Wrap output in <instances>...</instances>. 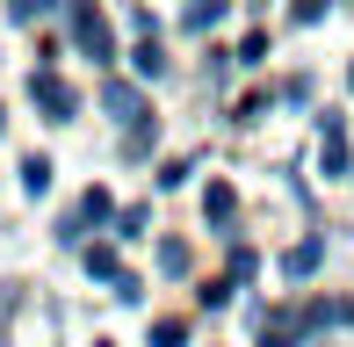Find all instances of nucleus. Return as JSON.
I'll return each mask as SVG.
<instances>
[{
	"mask_svg": "<svg viewBox=\"0 0 354 347\" xmlns=\"http://www.w3.org/2000/svg\"><path fill=\"white\" fill-rule=\"evenodd\" d=\"M152 347H188V326L181 319H159L152 326Z\"/></svg>",
	"mask_w": 354,
	"mask_h": 347,
	"instance_id": "nucleus-14",
	"label": "nucleus"
},
{
	"mask_svg": "<svg viewBox=\"0 0 354 347\" xmlns=\"http://www.w3.org/2000/svg\"><path fill=\"white\" fill-rule=\"evenodd\" d=\"M224 22V0H196V8H188V29H217Z\"/></svg>",
	"mask_w": 354,
	"mask_h": 347,
	"instance_id": "nucleus-13",
	"label": "nucleus"
},
{
	"mask_svg": "<svg viewBox=\"0 0 354 347\" xmlns=\"http://www.w3.org/2000/svg\"><path fill=\"white\" fill-rule=\"evenodd\" d=\"M102 109H109V116L123 123V131L152 123V116H145V94H138V87H123V80H109V87H102Z\"/></svg>",
	"mask_w": 354,
	"mask_h": 347,
	"instance_id": "nucleus-3",
	"label": "nucleus"
},
{
	"mask_svg": "<svg viewBox=\"0 0 354 347\" xmlns=\"http://www.w3.org/2000/svg\"><path fill=\"white\" fill-rule=\"evenodd\" d=\"M44 15H58V0H8V22H44Z\"/></svg>",
	"mask_w": 354,
	"mask_h": 347,
	"instance_id": "nucleus-11",
	"label": "nucleus"
},
{
	"mask_svg": "<svg viewBox=\"0 0 354 347\" xmlns=\"http://www.w3.org/2000/svg\"><path fill=\"white\" fill-rule=\"evenodd\" d=\"M347 319H354V304H347V297H326V304H311V311L297 319V333H318V326H347Z\"/></svg>",
	"mask_w": 354,
	"mask_h": 347,
	"instance_id": "nucleus-6",
	"label": "nucleus"
},
{
	"mask_svg": "<svg viewBox=\"0 0 354 347\" xmlns=\"http://www.w3.org/2000/svg\"><path fill=\"white\" fill-rule=\"evenodd\" d=\"M0 131H8V109H0Z\"/></svg>",
	"mask_w": 354,
	"mask_h": 347,
	"instance_id": "nucleus-17",
	"label": "nucleus"
},
{
	"mask_svg": "<svg viewBox=\"0 0 354 347\" xmlns=\"http://www.w3.org/2000/svg\"><path fill=\"white\" fill-rule=\"evenodd\" d=\"M131 66L145 73V80H159V73H167V58H159V37H152V29H145V37H138V51H131Z\"/></svg>",
	"mask_w": 354,
	"mask_h": 347,
	"instance_id": "nucleus-10",
	"label": "nucleus"
},
{
	"mask_svg": "<svg viewBox=\"0 0 354 347\" xmlns=\"http://www.w3.org/2000/svg\"><path fill=\"white\" fill-rule=\"evenodd\" d=\"M22 196H29V203L51 196V160H44V152H29V160H22Z\"/></svg>",
	"mask_w": 354,
	"mask_h": 347,
	"instance_id": "nucleus-9",
	"label": "nucleus"
},
{
	"mask_svg": "<svg viewBox=\"0 0 354 347\" xmlns=\"http://www.w3.org/2000/svg\"><path fill=\"white\" fill-rule=\"evenodd\" d=\"M87 275H102V282H123V268H116V254H109V246H87Z\"/></svg>",
	"mask_w": 354,
	"mask_h": 347,
	"instance_id": "nucleus-12",
	"label": "nucleus"
},
{
	"mask_svg": "<svg viewBox=\"0 0 354 347\" xmlns=\"http://www.w3.org/2000/svg\"><path fill=\"white\" fill-rule=\"evenodd\" d=\"M304 333H289V326H268V333H261V347H297Z\"/></svg>",
	"mask_w": 354,
	"mask_h": 347,
	"instance_id": "nucleus-16",
	"label": "nucleus"
},
{
	"mask_svg": "<svg viewBox=\"0 0 354 347\" xmlns=\"http://www.w3.org/2000/svg\"><path fill=\"white\" fill-rule=\"evenodd\" d=\"M109 217H116V203H109V188H87V196H80V210H73V225H66V239H80L87 225H109Z\"/></svg>",
	"mask_w": 354,
	"mask_h": 347,
	"instance_id": "nucleus-5",
	"label": "nucleus"
},
{
	"mask_svg": "<svg viewBox=\"0 0 354 347\" xmlns=\"http://www.w3.org/2000/svg\"><path fill=\"white\" fill-rule=\"evenodd\" d=\"M232 210H239L232 181H210V188H203V217H210V225H232Z\"/></svg>",
	"mask_w": 354,
	"mask_h": 347,
	"instance_id": "nucleus-8",
	"label": "nucleus"
},
{
	"mask_svg": "<svg viewBox=\"0 0 354 347\" xmlns=\"http://www.w3.org/2000/svg\"><path fill=\"white\" fill-rule=\"evenodd\" d=\"M318 160H326L333 181H347V123L340 116H326V131H318Z\"/></svg>",
	"mask_w": 354,
	"mask_h": 347,
	"instance_id": "nucleus-4",
	"label": "nucleus"
},
{
	"mask_svg": "<svg viewBox=\"0 0 354 347\" xmlns=\"http://www.w3.org/2000/svg\"><path fill=\"white\" fill-rule=\"evenodd\" d=\"M159 268H167V275H188V246H159Z\"/></svg>",
	"mask_w": 354,
	"mask_h": 347,
	"instance_id": "nucleus-15",
	"label": "nucleus"
},
{
	"mask_svg": "<svg viewBox=\"0 0 354 347\" xmlns=\"http://www.w3.org/2000/svg\"><path fill=\"white\" fill-rule=\"evenodd\" d=\"M29 102H37L51 123H73V109H80V102H73V87L58 80V73H29Z\"/></svg>",
	"mask_w": 354,
	"mask_h": 347,
	"instance_id": "nucleus-2",
	"label": "nucleus"
},
{
	"mask_svg": "<svg viewBox=\"0 0 354 347\" xmlns=\"http://www.w3.org/2000/svg\"><path fill=\"white\" fill-rule=\"evenodd\" d=\"M66 15H73V44H80V58L109 66V58H116V29H109V15L94 8V0H66Z\"/></svg>",
	"mask_w": 354,
	"mask_h": 347,
	"instance_id": "nucleus-1",
	"label": "nucleus"
},
{
	"mask_svg": "<svg viewBox=\"0 0 354 347\" xmlns=\"http://www.w3.org/2000/svg\"><path fill=\"white\" fill-rule=\"evenodd\" d=\"M318 261H326V239H304V246H289V254H282V275H289V282H304Z\"/></svg>",
	"mask_w": 354,
	"mask_h": 347,
	"instance_id": "nucleus-7",
	"label": "nucleus"
}]
</instances>
